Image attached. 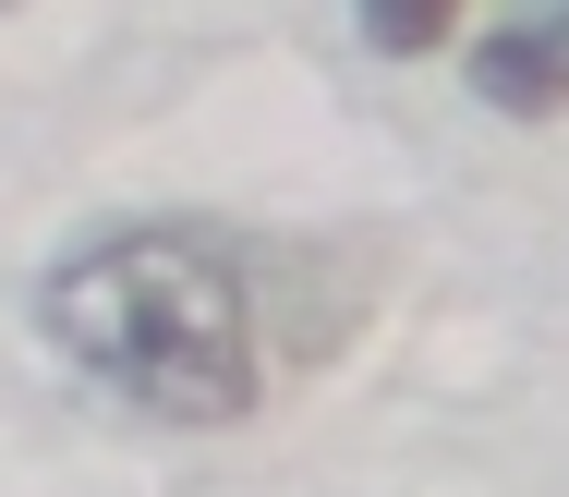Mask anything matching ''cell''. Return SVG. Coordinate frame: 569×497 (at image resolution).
<instances>
[{
	"label": "cell",
	"mask_w": 569,
	"mask_h": 497,
	"mask_svg": "<svg viewBox=\"0 0 569 497\" xmlns=\"http://www.w3.org/2000/svg\"><path fill=\"white\" fill-rule=\"evenodd\" d=\"M37 328L61 340L73 376H98L158 425H242L279 388L254 243H219L194 219H133V231L73 243L37 279Z\"/></svg>",
	"instance_id": "obj_1"
},
{
	"label": "cell",
	"mask_w": 569,
	"mask_h": 497,
	"mask_svg": "<svg viewBox=\"0 0 569 497\" xmlns=\"http://www.w3.org/2000/svg\"><path fill=\"white\" fill-rule=\"evenodd\" d=\"M351 37H363L376 61H425V49H449V37H460V12H437V0H412V12H363Z\"/></svg>",
	"instance_id": "obj_3"
},
{
	"label": "cell",
	"mask_w": 569,
	"mask_h": 497,
	"mask_svg": "<svg viewBox=\"0 0 569 497\" xmlns=\"http://www.w3.org/2000/svg\"><path fill=\"white\" fill-rule=\"evenodd\" d=\"M472 73H485V98H497V110L546 122V110H558V12H509V24L485 37V61H472Z\"/></svg>",
	"instance_id": "obj_2"
}]
</instances>
